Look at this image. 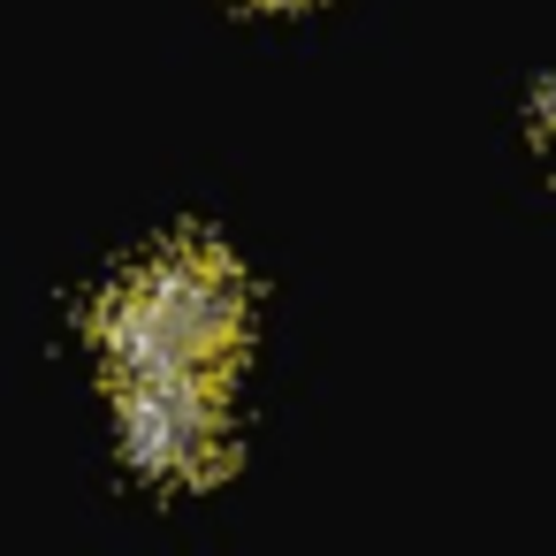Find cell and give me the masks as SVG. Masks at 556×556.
I'll return each instance as SVG.
<instances>
[{"mask_svg":"<svg viewBox=\"0 0 556 556\" xmlns=\"http://www.w3.org/2000/svg\"><path fill=\"white\" fill-rule=\"evenodd\" d=\"M244 320H252V298H244L237 260L206 237H176V244L146 252L100 298V351H108L115 381H138V374L222 381V366L244 343Z\"/></svg>","mask_w":556,"mask_h":556,"instance_id":"obj_1","label":"cell"},{"mask_svg":"<svg viewBox=\"0 0 556 556\" xmlns=\"http://www.w3.org/2000/svg\"><path fill=\"white\" fill-rule=\"evenodd\" d=\"M123 450L153 480H206L229 457V404L206 374H138L115 404Z\"/></svg>","mask_w":556,"mask_h":556,"instance_id":"obj_2","label":"cell"}]
</instances>
